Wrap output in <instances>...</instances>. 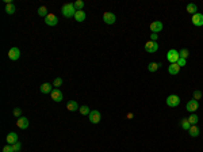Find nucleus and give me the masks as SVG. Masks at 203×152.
Instances as JSON below:
<instances>
[{
	"instance_id": "nucleus-19",
	"label": "nucleus",
	"mask_w": 203,
	"mask_h": 152,
	"mask_svg": "<svg viewBox=\"0 0 203 152\" xmlns=\"http://www.w3.org/2000/svg\"><path fill=\"white\" fill-rule=\"evenodd\" d=\"M188 133H190L191 137H196L199 136V128L196 125H191V128L188 129Z\"/></svg>"
},
{
	"instance_id": "nucleus-8",
	"label": "nucleus",
	"mask_w": 203,
	"mask_h": 152,
	"mask_svg": "<svg viewBox=\"0 0 203 152\" xmlns=\"http://www.w3.org/2000/svg\"><path fill=\"white\" fill-rule=\"evenodd\" d=\"M103 20L107 23V25H114L115 20H117V16H115L114 12H104Z\"/></svg>"
},
{
	"instance_id": "nucleus-5",
	"label": "nucleus",
	"mask_w": 203,
	"mask_h": 152,
	"mask_svg": "<svg viewBox=\"0 0 203 152\" xmlns=\"http://www.w3.org/2000/svg\"><path fill=\"white\" fill-rule=\"evenodd\" d=\"M88 117H89V122H91V124H99L100 118H102L100 113L98 112V110H91V113L88 114Z\"/></svg>"
},
{
	"instance_id": "nucleus-13",
	"label": "nucleus",
	"mask_w": 203,
	"mask_h": 152,
	"mask_svg": "<svg viewBox=\"0 0 203 152\" xmlns=\"http://www.w3.org/2000/svg\"><path fill=\"white\" fill-rule=\"evenodd\" d=\"M5 140H7V144H10V145H14L15 143H18L19 140H18V134H16L15 132H10L7 134V137H5Z\"/></svg>"
},
{
	"instance_id": "nucleus-7",
	"label": "nucleus",
	"mask_w": 203,
	"mask_h": 152,
	"mask_svg": "<svg viewBox=\"0 0 203 152\" xmlns=\"http://www.w3.org/2000/svg\"><path fill=\"white\" fill-rule=\"evenodd\" d=\"M185 109H187L190 113H195L196 110L199 109V102L195 101V99H191V101L187 102V106H185Z\"/></svg>"
},
{
	"instance_id": "nucleus-26",
	"label": "nucleus",
	"mask_w": 203,
	"mask_h": 152,
	"mask_svg": "<svg viewBox=\"0 0 203 152\" xmlns=\"http://www.w3.org/2000/svg\"><path fill=\"white\" fill-rule=\"evenodd\" d=\"M75 8H76V11H81L84 8V2H81V0H77V2L73 3Z\"/></svg>"
},
{
	"instance_id": "nucleus-31",
	"label": "nucleus",
	"mask_w": 203,
	"mask_h": 152,
	"mask_svg": "<svg viewBox=\"0 0 203 152\" xmlns=\"http://www.w3.org/2000/svg\"><path fill=\"white\" fill-rule=\"evenodd\" d=\"M3 152H15L14 151V148H12V145H10V144H7L4 148H3Z\"/></svg>"
},
{
	"instance_id": "nucleus-28",
	"label": "nucleus",
	"mask_w": 203,
	"mask_h": 152,
	"mask_svg": "<svg viewBox=\"0 0 203 152\" xmlns=\"http://www.w3.org/2000/svg\"><path fill=\"white\" fill-rule=\"evenodd\" d=\"M179 54H180V57H183V58H187L190 52H188V49H181V50L179 52Z\"/></svg>"
},
{
	"instance_id": "nucleus-29",
	"label": "nucleus",
	"mask_w": 203,
	"mask_h": 152,
	"mask_svg": "<svg viewBox=\"0 0 203 152\" xmlns=\"http://www.w3.org/2000/svg\"><path fill=\"white\" fill-rule=\"evenodd\" d=\"M61 84H62V79H61V78H56V79H54V81H53V86L54 87H57V88H58Z\"/></svg>"
},
{
	"instance_id": "nucleus-10",
	"label": "nucleus",
	"mask_w": 203,
	"mask_h": 152,
	"mask_svg": "<svg viewBox=\"0 0 203 152\" xmlns=\"http://www.w3.org/2000/svg\"><path fill=\"white\" fill-rule=\"evenodd\" d=\"M50 94H52V99H53L54 102H61V101H62V98H64L62 91H61L60 88H57V87H56V88H53V91H52Z\"/></svg>"
},
{
	"instance_id": "nucleus-15",
	"label": "nucleus",
	"mask_w": 203,
	"mask_h": 152,
	"mask_svg": "<svg viewBox=\"0 0 203 152\" xmlns=\"http://www.w3.org/2000/svg\"><path fill=\"white\" fill-rule=\"evenodd\" d=\"M168 72H169L171 75H178L179 72H180V67L178 65V63L169 64V67H168Z\"/></svg>"
},
{
	"instance_id": "nucleus-11",
	"label": "nucleus",
	"mask_w": 203,
	"mask_h": 152,
	"mask_svg": "<svg viewBox=\"0 0 203 152\" xmlns=\"http://www.w3.org/2000/svg\"><path fill=\"white\" fill-rule=\"evenodd\" d=\"M192 25L199 27V26H203V14L196 12L195 15H192Z\"/></svg>"
},
{
	"instance_id": "nucleus-20",
	"label": "nucleus",
	"mask_w": 203,
	"mask_h": 152,
	"mask_svg": "<svg viewBox=\"0 0 203 152\" xmlns=\"http://www.w3.org/2000/svg\"><path fill=\"white\" fill-rule=\"evenodd\" d=\"M187 12L195 15V14L198 12V7H196L195 4H192V3H190V4H187Z\"/></svg>"
},
{
	"instance_id": "nucleus-34",
	"label": "nucleus",
	"mask_w": 203,
	"mask_h": 152,
	"mask_svg": "<svg viewBox=\"0 0 203 152\" xmlns=\"http://www.w3.org/2000/svg\"><path fill=\"white\" fill-rule=\"evenodd\" d=\"M185 63H187V61H185V58H183V57H180V58L178 60V65H179V67H184Z\"/></svg>"
},
{
	"instance_id": "nucleus-27",
	"label": "nucleus",
	"mask_w": 203,
	"mask_h": 152,
	"mask_svg": "<svg viewBox=\"0 0 203 152\" xmlns=\"http://www.w3.org/2000/svg\"><path fill=\"white\" fill-rule=\"evenodd\" d=\"M79 110H80V113L83 114V116H88V114L91 113V110H89V107H88V106H81Z\"/></svg>"
},
{
	"instance_id": "nucleus-2",
	"label": "nucleus",
	"mask_w": 203,
	"mask_h": 152,
	"mask_svg": "<svg viewBox=\"0 0 203 152\" xmlns=\"http://www.w3.org/2000/svg\"><path fill=\"white\" fill-rule=\"evenodd\" d=\"M179 58H180V54H179V52L176 50V49H171V50H168V53H167V60L169 61V64L178 63Z\"/></svg>"
},
{
	"instance_id": "nucleus-32",
	"label": "nucleus",
	"mask_w": 203,
	"mask_h": 152,
	"mask_svg": "<svg viewBox=\"0 0 203 152\" xmlns=\"http://www.w3.org/2000/svg\"><path fill=\"white\" fill-rule=\"evenodd\" d=\"M12 148H14V151H15V152H19L20 148H22V144H20V143L18 141V143H15V144L12 145Z\"/></svg>"
},
{
	"instance_id": "nucleus-9",
	"label": "nucleus",
	"mask_w": 203,
	"mask_h": 152,
	"mask_svg": "<svg viewBox=\"0 0 203 152\" xmlns=\"http://www.w3.org/2000/svg\"><path fill=\"white\" fill-rule=\"evenodd\" d=\"M149 29L152 30V33H160V31L162 30V22H160V20H155V22L150 23Z\"/></svg>"
},
{
	"instance_id": "nucleus-4",
	"label": "nucleus",
	"mask_w": 203,
	"mask_h": 152,
	"mask_svg": "<svg viewBox=\"0 0 203 152\" xmlns=\"http://www.w3.org/2000/svg\"><path fill=\"white\" fill-rule=\"evenodd\" d=\"M167 105L169 107H178L180 105V98L178 95H169L167 98Z\"/></svg>"
},
{
	"instance_id": "nucleus-25",
	"label": "nucleus",
	"mask_w": 203,
	"mask_h": 152,
	"mask_svg": "<svg viewBox=\"0 0 203 152\" xmlns=\"http://www.w3.org/2000/svg\"><path fill=\"white\" fill-rule=\"evenodd\" d=\"M38 15L39 16H45V18L49 15V14H48V8H46L45 5H42V7L38 8Z\"/></svg>"
},
{
	"instance_id": "nucleus-16",
	"label": "nucleus",
	"mask_w": 203,
	"mask_h": 152,
	"mask_svg": "<svg viewBox=\"0 0 203 152\" xmlns=\"http://www.w3.org/2000/svg\"><path fill=\"white\" fill-rule=\"evenodd\" d=\"M66 109H68L69 112H77L80 107H79V105H77L76 101H69L68 103H66Z\"/></svg>"
},
{
	"instance_id": "nucleus-21",
	"label": "nucleus",
	"mask_w": 203,
	"mask_h": 152,
	"mask_svg": "<svg viewBox=\"0 0 203 152\" xmlns=\"http://www.w3.org/2000/svg\"><path fill=\"white\" fill-rule=\"evenodd\" d=\"M161 64L160 63H150L149 65H148V71L149 72H156L158 68H160Z\"/></svg>"
},
{
	"instance_id": "nucleus-22",
	"label": "nucleus",
	"mask_w": 203,
	"mask_h": 152,
	"mask_svg": "<svg viewBox=\"0 0 203 152\" xmlns=\"http://www.w3.org/2000/svg\"><path fill=\"white\" fill-rule=\"evenodd\" d=\"M15 10H16V8H15V5H14L12 3H8V4L5 5V12H7L8 15H12V14L15 12Z\"/></svg>"
},
{
	"instance_id": "nucleus-30",
	"label": "nucleus",
	"mask_w": 203,
	"mask_h": 152,
	"mask_svg": "<svg viewBox=\"0 0 203 152\" xmlns=\"http://www.w3.org/2000/svg\"><path fill=\"white\" fill-rule=\"evenodd\" d=\"M202 98V92L199 91V90H196V91H194V99L195 101H199V99Z\"/></svg>"
},
{
	"instance_id": "nucleus-33",
	"label": "nucleus",
	"mask_w": 203,
	"mask_h": 152,
	"mask_svg": "<svg viewBox=\"0 0 203 152\" xmlns=\"http://www.w3.org/2000/svg\"><path fill=\"white\" fill-rule=\"evenodd\" d=\"M20 114H22V109H19V107H16V109H14V116L20 118Z\"/></svg>"
},
{
	"instance_id": "nucleus-17",
	"label": "nucleus",
	"mask_w": 203,
	"mask_h": 152,
	"mask_svg": "<svg viewBox=\"0 0 203 152\" xmlns=\"http://www.w3.org/2000/svg\"><path fill=\"white\" fill-rule=\"evenodd\" d=\"M52 91H53V88H52L50 83H43L42 86H41V92H42V94H50Z\"/></svg>"
},
{
	"instance_id": "nucleus-1",
	"label": "nucleus",
	"mask_w": 203,
	"mask_h": 152,
	"mask_svg": "<svg viewBox=\"0 0 203 152\" xmlns=\"http://www.w3.org/2000/svg\"><path fill=\"white\" fill-rule=\"evenodd\" d=\"M61 12H62V15L65 16V18H72V16L75 18L76 8H75V5L72 4V3H66V4L62 5V8H61Z\"/></svg>"
},
{
	"instance_id": "nucleus-18",
	"label": "nucleus",
	"mask_w": 203,
	"mask_h": 152,
	"mask_svg": "<svg viewBox=\"0 0 203 152\" xmlns=\"http://www.w3.org/2000/svg\"><path fill=\"white\" fill-rule=\"evenodd\" d=\"M75 19H76V22H84V20H85V12H84L83 10L76 11V14H75Z\"/></svg>"
},
{
	"instance_id": "nucleus-24",
	"label": "nucleus",
	"mask_w": 203,
	"mask_h": 152,
	"mask_svg": "<svg viewBox=\"0 0 203 152\" xmlns=\"http://www.w3.org/2000/svg\"><path fill=\"white\" fill-rule=\"evenodd\" d=\"M188 121H190L191 125H196V124H198V121H199V118H198V116H196V114L192 113L190 117H188Z\"/></svg>"
},
{
	"instance_id": "nucleus-23",
	"label": "nucleus",
	"mask_w": 203,
	"mask_h": 152,
	"mask_svg": "<svg viewBox=\"0 0 203 152\" xmlns=\"http://www.w3.org/2000/svg\"><path fill=\"white\" fill-rule=\"evenodd\" d=\"M180 125H181L183 129H185V130H188L191 128V124H190V121H188V118H183L181 122H180Z\"/></svg>"
},
{
	"instance_id": "nucleus-6",
	"label": "nucleus",
	"mask_w": 203,
	"mask_h": 152,
	"mask_svg": "<svg viewBox=\"0 0 203 152\" xmlns=\"http://www.w3.org/2000/svg\"><path fill=\"white\" fill-rule=\"evenodd\" d=\"M19 57H20V50H19V48L14 46V48H11L10 50H8V58H10V60L16 61V60H19Z\"/></svg>"
},
{
	"instance_id": "nucleus-35",
	"label": "nucleus",
	"mask_w": 203,
	"mask_h": 152,
	"mask_svg": "<svg viewBox=\"0 0 203 152\" xmlns=\"http://www.w3.org/2000/svg\"><path fill=\"white\" fill-rule=\"evenodd\" d=\"M157 34H156V33H152V34H150V41H156V40H157Z\"/></svg>"
},
{
	"instance_id": "nucleus-3",
	"label": "nucleus",
	"mask_w": 203,
	"mask_h": 152,
	"mask_svg": "<svg viewBox=\"0 0 203 152\" xmlns=\"http://www.w3.org/2000/svg\"><path fill=\"white\" fill-rule=\"evenodd\" d=\"M145 50H146L148 53H155V52L158 50V43L156 42V41H148V42L145 43Z\"/></svg>"
},
{
	"instance_id": "nucleus-14",
	"label": "nucleus",
	"mask_w": 203,
	"mask_h": 152,
	"mask_svg": "<svg viewBox=\"0 0 203 152\" xmlns=\"http://www.w3.org/2000/svg\"><path fill=\"white\" fill-rule=\"evenodd\" d=\"M16 125H18L20 129H27L30 124H28V119L26 117H20V118H18V121H16Z\"/></svg>"
},
{
	"instance_id": "nucleus-12",
	"label": "nucleus",
	"mask_w": 203,
	"mask_h": 152,
	"mask_svg": "<svg viewBox=\"0 0 203 152\" xmlns=\"http://www.w3.org/2000/svg\"><path fill=\"white\" fill-rule=\"evenodd\" d=\"M45 23L48 26H56L57 23H58V18H57L54 14H49V15L45 18Z\"/></svg>"
}]
</instances>
